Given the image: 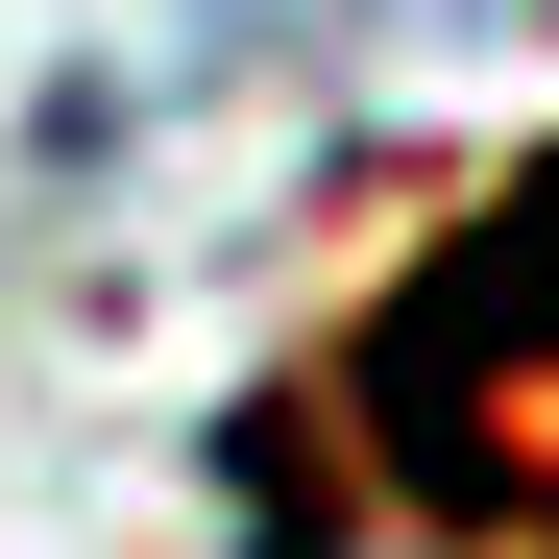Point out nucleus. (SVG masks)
Instances as JSON below:
<instances>
[{
    "mask_svg": "<svg viewBox=\"0 0 559 559\" xmlns=\"http://www.w3.org/2000/svg\"><path fill=\"white\" fill-rule=\"evenodd\" d=\"M317 414L390 462V511L438 559H559V146L462 243H414L390 293H365V341H341Z\"/></svg>",
    "mask_w": 559,
    "mask_h": 559,
    "instance_id": "f257e3e1",
    "label": "nucleus"
}]
</instances>
